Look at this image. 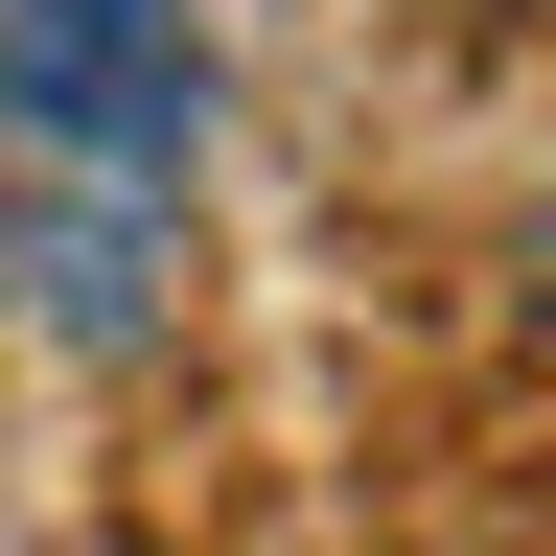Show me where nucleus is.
<instances>
[{"instance_id":"nucleus-1","label":"nucleus","mask_w":556,"mask_h":556,"mask_svg":"<svg viewBox=\"0 0 556 556\" xmlns=\"http://www.w3.org/2000/svg\"><path fill=\"white\" fill-rule=\"evenodd\" d=\"M208 24L186 0H0V163H47V186H116V208H163L208 163Z\"/></svg>"},{"instance_id":"nucleus-2","label":"nucleus","mask_w":556,"mask_h":556,"mask_svg":"<svg viewBox=\"0 0 556 556\" xmlns=\"http://www.w3.org/2000/svg\"><path fill=\"white\" fill-rule=\"evenodd\" d=\"M0 302H24L47 348H139V325H163V208L0 163Z\"/></svg>"}]
</instances>
